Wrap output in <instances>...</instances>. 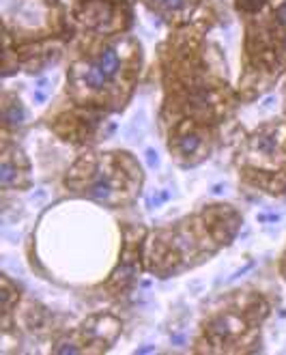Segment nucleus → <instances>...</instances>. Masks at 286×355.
<instances>
[{
    "mask_svg": "<svg viewBox=\"0 0 286 355\" xmlns=\"http://www.w3.org/2000/svg\"><path fill=\"white\" fill-rule=\"evenodd\" d=\"M146 157H148V166H157V153L148 151V153H146Z\"/></svg>",
    "mask_w": 286,
    "mask_h": 355,
    "instance_id": "ddd939ff",
    "label": "nucleus"
},
{
    "mask_svg": "<svg viewBox=\"0 0 286 355\" xmlns=\"http://www.w3.org/2000/svg\"><path fill=\"white\" fill-rule=\"evenodd\" d=\"M106 80H108V75H106V71L99 67V65H93L91 69L86 71V84L93 86V88H101L106 84Z\"/></svg>",
    "mask_w": 286,
    "mask_h": 355,
    "instance_id": "f03ea898",
    "label": "nucleus"
},
{
    "mask_svg": "<svg viewBox=\"0 0 286 355\" xmlns=\"http://www.w3.org/2000/svg\"><path fill=\"white\" fill-rule=\"evenodd\" d=\"M43 99H45L43 93H35V102H43Z\"/></svg>",
    "mask_w": 286,
    "mask_h": 355,
    "instance_id": "4468645a",
    "label": "nucleus"
},
{
    "mask_svg": "<svg viewBox=\"0 0 286 355\" xmlns=\"http://www.w3.org/2000/svg\"><path fill=\"white\" fill-rule=\"evenodd\" d=\"M198 144H200V140H198V136H185V138L181 140V151L185 153V155H189V153H194L196 149H198Z\"/></svg>",
    "mask_w": 286,
    "mask_h": 355,
    "instance_id": "20e7f679",
    "label": "nucleus"
},
{
    "mask_svg": "<svg viewBox=\"0 0 286 355\" xmlns=\"http://www.w3.org/2000/svg\"><path fill=\"white\" fill-rule=\"evenodd\" d=\"M157 4H164V7L168 9H181L183 4H185V0H155Z\"/></svg>",
    "mask_w": 286,
    "mask_h": 355,
    "instance_id": "6e6552de",
    "label": "nucleus"
},
{
    "mask_svg": "<svg viewBox=\"0 0 286 355\" xmlns=\"http://www.w3.org/2000/svg\"><path fill=\"white\" fill-rule=\"evenodd\" d=\"M278 17H280V22L286 26V4H282V7L278 9Z\"/></svg>",
    "mask_w": 286,
    "mask_h": 355,
    "instance_id": "f8f14e48",
    "label": "nucleus"
},
{
    "mask_svg": "<svg viewBox=\"0 0 286 355\" xmlns=\"http://www.w3.org/2000/svg\"><path fill=\"white\" fill-rule=\"evenodd\" d=\"M241 4L248 9H256V7H260V0H241Z\"/></svg>",
    "mask_w": 286,
    "mask_h": 355,
    "instance_id": "9b49d317",
    "label": "nucleus"
},
{
    "mask_svg": "<svg viewBox=\"0 0 286 355\" xmlns=\"http://www.w3.org/2000/svg\"><path fill=\"white\" fill-rule=\"evenodd\" d=\"M256 146L265 153H271V151H276V138H273V136H260Z\"/></svg>",
    "mask_w": 286,
    "mask_h": 355,
    "instance_id": "423d86ee",
    "label": "nucleus"
},
{
    "mask_svg": "<svg viewBox=\"0 0 286 355\" xmlns=\"http://www.w3.org/2000/svg\"><path fill=\"white\" fill-rule=\"evenodd\" d=\"M97 65L106 71V75H108V78H112V75L118 71V54H116V50H112V47L104 50V52H101V56H99Z\"/></svg>",
    "mask_w": 286,
    "mask_h": 355,
    "instance_id": "f257e3e1",
    "label": "nucleus"
},
{
    "mask_svg": "<svg viewBox=\"0 0 286 355\" xmlns=\"http://www.w3.org/2000/svg\"><path fill=\"white\" fill-rule=\"evenodd\" d=\"M0 181H2V185H9L13 181V168L9 164H2V168H0Z\"/></svg>",
    "mask_w": 286,
    "mask_h": 355,
    "instance_id": "0eeeda50",
    "label": "nucleus"
},
{
    "mask_svg": "<svg viewBox=\"0 0 286 355\" xmlns=\"http://www.w3.org/2000/svg\"><path fill=\"white\" fill-rule=\"evenodd\" d=\"M213 331H215L217 336H228V327H226V321H217L213 325Z\"/></svg>",
    "mask_w": 286,
    "mask_h": 355,
    "instance_id": "1a4fd4ad",
    "label": "nucleus"
},
{
    "mask_svg": "<svg viewBox=\"0 0 286 355\" xmlns=\"http://www.w3.org/2000/svg\"><path fill=\"white\" fill-rule=\"evenodd\" d=\"M4 121H7L9 125H20V123L24 121V110H22V106H20V104L9 106L7 112H4Z\"/></svg>",
    "mask_w": 286,
    "mask_h": 355,
    "instance_id": "7ed1b4c3",
    "label": "nucleus"
},
{
    "mask_svg": "<svg viewBox=\"0 0 286 355\" xmlns=\"http://www.w3.org/2000/svg\"><path fill=\"white\" fill-rule=\"evenodd\" d=\"M56 353H77V349L73 345H61L56 349Z\"/></svg>",
    "mask_w": 286,
    "mask_h": 355,
    "instance_id": "9d476101",
    "label": "nucleus"
},
{
    "mask_svg": "<svg viewBox=\"0 0 286 355\" xmlns=\"http://www.w3.org/2000/svg\"><path fill=\"white\" fill-rule=\"evenodd\" d=\"M110 192H112V187L108 185V183L99 181L97 185H93V189H91V196L101 200V198H108V196H110Z\"/></svg>",
    "mask_w": 286,
    "mask_h": 355,
    "instance_id": "39448f33",
    "label": "nucleus"
}]
</instances>
